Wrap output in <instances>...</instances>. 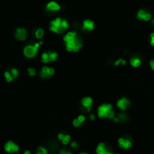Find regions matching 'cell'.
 <instances>
[{
  "mask_svg": "<svg viewBox=\"0 0 154 154\" xmlns=\"http://www.w3.org/2000/svg\"><path fill=\"white\" fill-rule=\"evenodd\" d=\"M128 120V115L124 113V112H122L120 113L117 116H115L113 119L114 122L115 123H119V122H122V123H124V122H126V120Z\"/></svg>",
  "mask_w": 154,
  "mask_h": 154,
  "instance_id": "e0dca14e",
  "label": "cell"
},
{
  "mask_svg": "<svg viewBox=\"0 0 154 154\" xmlns=\"http://www.w3.org/2000/svg\"><path fill=\"white\" fill-rule=\"evenodd\" d=\"M55 74V69L53 67L45 65L41 69L40 77L43 79H48Z\"/></svg>",
  "mask_w": 154,
  "mask_h": 154,
  "instance_id": "ba28073f",
  "label": "cell"
},
{
  "mask_svg": "<svg viewBox=\"0 0 154 154\" xmlns=\"http://www.w3.org/2000/svg\"><path fill=\"white\" fill-rule=\"evenodd\" d=\"M150 44L152 47H154V32L150 35Z\"/></svg>",
  "mask_w": 154,
  "mask_h": 154,
  "instance_id": "cb8c5ba5",
  "label": "cell"
},
{
  "mask_svg": "<svg viewBox=\"0 0 154 154\" xmlns=\"http://www.w3.org/2000/svg\"><path fill=\"white\" fill-rule=\"evenodd\" d=\"M126 63V61L125 60V59H121V58H120V59H117V60L114 62V66H119V65H125Z\"/></svg>",
  "mask_w": 154,
  "mask_h": 154,
  "instance_id": "ffe728a7",
  "label": "cell"
},
{
  "mask_svg": "<svg viewBox=\"0 0 154 154\" xmlns=\"http://www.w3.org/2000/svg\"><path fill=\"white\" fill-rule=\"evenodd\" d=\"M150 69H152L153 71H154V59L150 61Z\"/></svg>",
  "mask_w": 154,
  "mask_h": 154,
  "instance_id": "f1b7e54d",
  "label": "cell"
},
{
  "mask_svg": "<svg viewBox=\"0 0 154 154\" xmlns=\"http://www.w3.org/2000/svg\"><path fill=\"white\" fill-rule=\"evenodd\" d=\"M38 150H40L41 152L43 154H47V149L45 147H38Z\"/></svg>",
  "mask_w": 154,
  "mask_h": 154,
  "instance_id": "484cf974",
  "label": "cell"
},
{
  "mask_svg": "<svg viewBox=\"0 0 154 154\" xmlns=\"http://www.w3.org/2000/svg\"><path fill=\"white\" fill-rule=\"evenodd\" d=\"M59 154H72V153H71L69 152V151H67V150H61L60 151H59Z\"/></svg>",
  "mask_w": 154,
  "mask_h": 154,
  "instance_id": "83f0119b",
  "label": "cell"
},
{
  "mask_svg": "<svg viewBox=\"0 0 154 154\" xmlns=\"http://www.w3.org/2000/svg\"><path fill=\"white\" fill-rule=\"evenodd\" d=\"M5 150L7 153H17L20 150V147L17 144H16L12 141H8L6 144H5Z\"/></svg>",
  "mask_w": 154,
  "mask_h": 154,
  "instance_id": "30bf717a",
  "label": "cell"
},
{
  "mask_svg": "<svg viewBox=\"0 0 154 154\" xmlns=\"http://www.w3.org/2000/svg\"><path fill=\"white\" fill-rule=\"evenodd\" d=\"M35 39H42L44 35H45V31L44 29L41 28H39L37 29L35 32Z\"/></svg>",
  "mask_w": 154,
  "mask_h": 154,
  "instance_id": "d6986e66",
  "label": "cell"
},
{
  "mask_svg": "<svg viewBox=\"0 0 154 154\" xmlns=\"http://www.w3.org/2000/svg\"><path fill=\"white\" fill-rule=\"evenodd\" d=\"M96 153L97 154H116L110 151L106 147L105 143H99L96 147Z\"/></svg>",
  "mask_w": 154,
  "mask_h": 154,
  "instance_id": "2e32d148",
  "label": "cell"
},
{
  "mask_svg": "<svg viewBox=\"0 0 154 154\" xmlns=\"http://www.w3.org/2000/svg\"><path fill=\"white\" fill-rule=\"evenodd\" d=\"M70 140H71V136L69 135H65V137H64L63 140H62V143H63V144H64V145H67L69 142H70Z\"/></svg>",
  "mask_w": 154,
  "mask_h": 154,
  "instance_id": "7402d4cb",
  "label": "cell"
},
{
  "mask_svg": "<svg viewBox=\"0 0 154 154\" xmlns=\"http://www.w3.org/2000/svg\"><path fill=\"white\" fill-rule=\"evenodd\" d=\"M42 45V41H39V42H35L33 45H26L23 48V54L25 57L29 59L34 58L39 52L41 45Z\"/></svg>",
  "mask_w": 154,
  "mask_h": 154,
  "instance_id": "277c9868",
  "label": "cell"
},
{
  "mask_svg": "<svg viewBox=\"0 0 154 154\" xmlns=\"http://www.w3.org/2000/svg\"><path fill=\"white\" fill-rule=\"evenodd\" d=\"M81 154H88V153H81Z\"/></svg>",
  "mask_w": 154,
  "mask_h": 154,
  "instance_id": "e575fe53",
  "label": "cell"
},
{
  "mask_svg": "<svg viewBox=\"0 0 154 154\" xmlns=\"http://www.w3.org/2000/svg\"><path fill=\"white\" fill-rule=\"evenodd\" d=\"M96 119V117H95V115L94 114H91L90 115H89V120H92V121H94V120Z\"/></svg>",
  "mask_w": 154,
  "mask_h": 154,
  "instance_id": "f546056e",
  "label": "cell"
},
{
  "mask_svg": "<svg viewBox=\"0 0 154 154\" xmlns=\"http://www.w3.org/2000/svg\"><path fill=\"white\" fill-rule=\"evenodd\" d=\"M71 147L74 149H77L78 148V144L76 141H72L71 143Z\"/></svg>",
  "mask_w": 154,
  "mask_h": 154,
  "instance_id": "4316f807",
  "label": "cell"
},
{
  "mask_svg": "<svg viewBox=\"0 0 154 154\" xmlns=\"http://www.w3.org/2000/svg\"><path fill=\"white\" fill-rule=\"evenodd\" d=\"M14 35L17 40L20 41H23L27 40V37H28V32L25 28L19 27L15 29Z\"/></svg>",
  "mask_w": 154,
  "mask_h": 154,
  "instance_id": "52a82bcc",
  "label": "cell"
},
{
  "mask_svg": "<svg viewBox=\"0 0 154 154\" xmlns=\"http://www.w3.org/2000/svg\"><path fill=\"white\" fill-rule=\"evenodd\" d=\"M77 118L79 120V121L81 122V123H83V122H85L86 120V117L84 115H83V114H80Z\"/></svg>",
  "mask_w": 154,
  "mask_h": 154,
  "instance_id": "d4e9b609",
  "label": "cell"
},
{
  "mask_svg": "<svg viewBox=\"0 0 154 154\" xmlns=\"http://www.w3.org/2000/svg\"><path fill=\"white\" fill-rule=\"evenodd\" d=\"M130 105H131V102H130L129 99L126 97H122L117 101V106L119 109L123 111L127 110L129 107Z\"/></svg>",
  "mask_w": 154,
  "mask_h": 154,
  "instance_id": "9c48e42d",
  "label": "cell"
},
{
  "mask_svg": "<svg viewBox=\"0 0 154 154\" xmlns=\"http://www.w3.org/2000/svg\"><path fill=\"white\" fill-rule=\"evenodd\" d=\"M136 17L139 20H144V21H149L152 18V14L150 12H147L144 9H141L137 12Z\"/></svg>",
  "mask_w": 154,
  "mask_h": 154,
  "instance_id": "8fae6325",
  "label": "cell"
},
{
  "mask_svg": "<svg viewBox=\"0 0 154 154\" xmlns=\"http://www.w3.org/2000/svg\"><path fill=\"white\" fill-rule=\"evenodd\" d=\"M82 29L87 32L93 31L95 29V23L93 20H90V19H86L82 23Z\"/></svg>",
  "mask_w": 154,
  "mask_h": 154,
  "instance_id": "7c38bea8",
  "label": "cell"
},
{
  "mask_svg": "<svg viewBox=\"0 0 154 154\" xmlns=\"http://www.w3.org/2000/svg\"><path fill=\"white\" fill-rule=\"evenodd\" d=\"M72 124H73V126H75V127L78 128V127H80V126H81L82 123H81V122L79 121V120H78L77 118H75V119H74V120H73V121H72Z\"/></svg>",
  "mask_w": 154,
  "mask_h": 154,
  "instance_id": "603a6c76",
  "label": "cell"
},
{
  "mask_svg": "<svg viewBox=\"0 0 154 154\" xmlns=\"http://www.w3.org/2000/svg\"><path fill=\"white\" fill-rule=\"evenodd\" d=\"M36 154H43V153H41V152L40 150H37Z\"/></svg>",
  "mask_w": 154,
  "mask_h": 154,
  "instance_id": "d6a6232c",
  "label": "cell"
},
{
  "mask_svg": "<svg viewBox=\"0 0 154 154\" xmlns=\"http://www.w3.org/2000/svg\"><path fill=\"white\" fill-rule=\"evenodd\" d=\"M64 137H65V134H63V133H59V134H58V139H59V140L62 141Z\"/></svg>",
  "mask_w": 154,
  "mask_h": 154,
  "instance_id": "4dcf8cb0",
  "label": "cell"
},
{
  "mask_svg": "<svg viewBox=\"0 0 154 154\" xmlns=\"http://www.w3.org/2000/svg\"><path fill=\"white\" fill-rule=\"evenodd\" d=\"M27 72H28L29 76L30 77H35L36 75V70L34 68H28Z\"/></svg>",
  "mask_w": 154,
  "mask_h": 154,
  "instance_id": "44dd1931",
  "label": "cell"
},
{
  "mask_svg": "<svg viewBox=\"0 0 154 154\" xmlns=\"http://www.w3.org/2000/svg\"><path fill=\"white\" fill-rule=\"evenodd\" d=\"M58 57H59V55L55 51L44 52L41 56V63H45V64L53 63V62H55L57 60Z\"/></svg>",
  "mask_w": 154,
  "mask_h": 154,
  "instance_id": "5b68a950",
  "label": "cell"
},
{
  "mask_svg": "<svg viewBox=\"0 0 154 154\" xmlns=\"http://www.w3.org/2000/svg\"><path fill=\"white\" fill-rule=\"evenodd\" d=\"M97 114L98 117L101 119L105 118L108 120H113L115 117L113 105L110 103H104L99 105L98 107Z\"/></svg>",
  "mask_w": 154,
  "mask_h": 154,
  "instance_id": "3957f363",
  "label": "cell"
},
{
  "mask_svg": "<svg viewBox=\"0 0 154 154\" xmlns=\"http://www.w3.org/2000/svg\"><path fill=\"white\" fill-rule=\"evenodd\" d=\"M118 145L122 149H125V150H128L130 147H132V141L129 139V138H120L118 139Z\"/></svg>",
  "mask_w": 154,
  "mask_h": 154,
  "instance_id": "5bb4252c",
  "label": "cell"
},
{
  "mask_svg": "<svg viewBox=\"0 0 154 154\" xmlns=\"http://www.w3.org/2000/svg\"><path fill=\"white\" fill-rule=\"evenodd\" d=\"M23 154H31V153H30V151H29V150H26Z\"/></svg>",
  "mask_w": 154,
  "mask_h": 154,
  "instance_id": "1f68e13d",
  "label": "cell"
},
{
  "mask_svg": "<svg viewBox=\"0 0 154 154\" xmlns=\"http://www.w3.org/2000/svg\"><path fill=\"white\" fill-rule=\"evenodd\" d=\"M93 100L91 97L89 96H86V97H83L81 101V104L82 107H84L87 111H90L91 110V107L93 106Z\"/></svg>",
  "mask_w": 154,
  "mask_h": 154,
  "instance_id": "4fadbf2b",
  "label": "cell"
},
{
  "mask_svg": "<svg viewBox=\"0 0 154 154\" xmlns=\"http://www.w3.org/2000/svg\"><path fill=\"white\" fill-rule=\"evenodd\" d=\"M130 65H132V67L138 68L141 65V59L138 57H133L130 59Z\"/></svg>",
  "mask_w": 154,
  "mask_h": 154,
  "instance_id": "ac0fdd59",
  "label": "cell"
},
{
  "mask_svg": "<svg viewBox=\"0 0 154 154\" xmlns=\"http://www.w3.org/2000/svg\"><path fill=\"white\" fill-rule=\"evenodd\" d=\"M152 23V25H153L154 26V19L152 20V23Z\"/></svg>",
  "mask_w": 154,
  "mask_h": 154,
  "instance_id": "836d02e7",
  "label": "cell"
},
{
  "mask_svg": "<svg viewBox=\"0 0 154 154\" xmlns=\"http://www.w3.org/2000/svg\"><path fill=\"white\" fill-rule=\"evenodd\" d=\"M69 28V23L67 20L61 17H57L50 22L49 29L56 34H63Z\"/></svg>",
  "mask_w": 154,
  "mask_h": 154,
  "instance_id": "7a4b0ae2",
  "label": "cell"
},
{
  "mask_svg": "<svg viewBox=\"0 0 154 154\" xmlns=\"http://www.w3.org/2000/svg\"><path fill=\"white\" fill-rule=\"evenodd\" d=\"M4 77L8 83H11V82L15 81L19 77L18 70L15 68H11L9 71H5Z\"/></svg>",
  "mask_w": 154,
  "mask_h": 154,
  "instance_id": "8992f818",
  "label": "cell"
},
{
  "mask_svg": "<svg viewBox=\"0 0 154 154\" xmlns=\"http://www.w3.org/2000/svg\"><path fill=\"white\" fill-rule=\"evenodd\" d=\"M61 9V6L57 2L51 1L46 5V10L49 12H57Z\"/></svg>",
  "mask_w": 154,
  "mask_h": 154,
  "instance_id": "9a60e30c",
  "label": "cell"
},
{
  "mask_svg": "<svg viewBox=\"0 0 154 154\" xmlns=\"http://www.w3.org/2000/svg\"><path fill=\"white\" fill-rule=\"evenodd\" d=\"M77 35V33L75 31H69L64 35L63 39V42L69 52L77 53L83 47L82 40Z\"/></svg>",
  "mask_w": 154,
  "mask_h": 154,
  "instance_id": "6da1fadb",
  "label": "cell"
}]
</instances>
